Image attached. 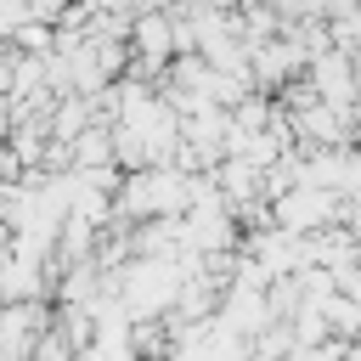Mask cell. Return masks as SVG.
I'll use <instances>...</instances> for the list:
<instances>
[{"mask_svg":"<svg viewBox=\"0 0 361 361\" xmlns=\"http://www.w3.org/2000/svg\"><path fill=\"white\" fill-rule=\"evenodd\" d=\"M130 56L135 62H152V68H164L175 56V11L169 6H152V11H135L130 17Z\"/></svg>","mask_w":361,"mask_h":361,"instance_id":"cell-1","label":"cell"}]
</instances>
